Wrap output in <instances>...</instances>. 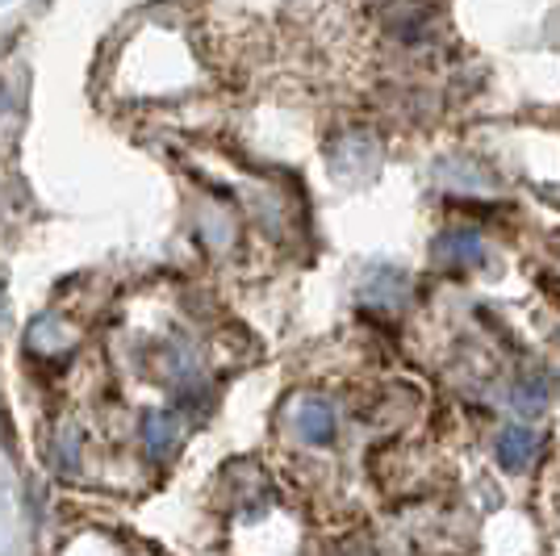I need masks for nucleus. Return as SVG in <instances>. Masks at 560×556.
Wrapping results in <instances>:
<instances>
[{
  "instance_id": "20e7f679",
  "label": "nucleus",
  "mask_w": 560,
  "mask_h": 556,
  "mask_svg": "<svg viewBox=\"0 0 560 556\" xmlns=\"http://www.w3.org/2000/svg\"><path fill=\"white\" fill-rule=\"evenodd\" d=\"M527 452H532L527 431H506L502 443H498V456H502V464H511V468H518V464L527 461Z\"/></svg>"
},
{
  "instance_id": "39448f33",
  "label": "nucleus",
  "mask_w": 560,
  "mask_h": 556,
  "mask_svg": "<svg viewBox=\"0 0 560 556\" xmlns=\"http://www.w3.org/2000/svg\"><path fill=\"white\" fill-rule=\"evenodd\" d=\"M440 255H447V259H465V255H477V239L468 231H452L440 239Z\"/></svg>"
},
{
  "instance_id": "423d86ee",
  "label": "nucleus",
  "mask_w": 560,
  "mask_h": 556,
  "mask_svg": "<svg viewBox=\"0 0 560 556\" xmlns=\"http://www.w3.org/2000/svg\"><path fill=\"white\" fill-rule=\"evenodd\" d=\"M0 93H4V89H0ZM0 101H4V96H0Z\"/></svg>"
},
{
  "instance_id": "f03ea898",
  "label": "nucleus",
  "mask_w": 560,
  "mask_h": 556,
  "mask_svg": "<svg viewBox=\"0 0 560 556\" xmlns=\"http://www.w3.org/2000/svg\"><path fill=\"white\" fill-rule=\"evenodd\" d=\"M185 440V422L180 415H151L142 427V443H147V456L151 461H167Z\"/></svg>"
},
{
  "instance_id": "7ed1b4c3",
  "label": "nucleus",
  "mask_w": 560,
  "mask_h": 556,
  "mask_svg": "<svg viewBox=\"0 0 560 556\" xmlns=\"http://www.w3.org/2000/svg\"><path fill=\"white\" fill-rule=\"evenodd\" d=\"M71 344L68 326L55 323V318H43V323L30 326V335H25V348L34 351L38 360H55V356H63Z\"/></svg>"
},
{
  "instance_id": "f257e3e1",
  "label": "nucleus",
  "mask_w": 560,
  "mask_h": 556,
  "mask_svg": "<svg viewBox=\"0 0 560 556\" xmlns=\"http://www.w3.org/2000/svg\"><path fill=\"white\" fill-rule=\"evenodd\" d=\"M284 427L310 448H323L335 440V406L318 394H298L284 406Z\"/></svg>"
}]
</instances>
